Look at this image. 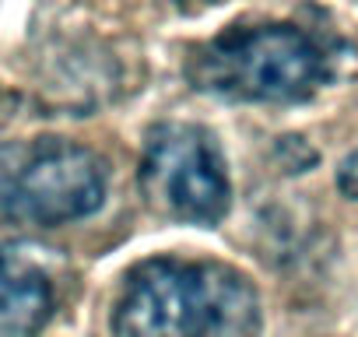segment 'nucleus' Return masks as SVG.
Returning a JSON list of instances; mask_svg holds the SVG:
<instances>
[{"label":"nucleus","mask_w":358,"mask_h":337,"mask_svg":"<svg viewBox=\"0 0 358 337\" xmlns=\"http://www.w3.org/2000/svg\"><path fill=\"white\" fill-rule=\"evenodd\" d=\"M257 285L225 260L151 257L116 295V337H260Z\"/></svg>","instance_id":"f257e3e1"},{"label":"nucleus","mask_w":358,"mask_h":337,"mask_svg":"<svg viewBox=\"0 0 358 337\" xmlns=\"http://www.w3.org/2000/svg\"><path fill=\"white\" fill-rule=\"evenodd\" d=\"M137 187L144 204L183 225H218L232 204L229 165L211 130L158 123L144 137Z\"/></svg>","instance_id":"20e7f679"},{"label":"nucleus","mask_w":358,"mask_h":337,"mask_svg":"<svg viewBox=\"0 0 358 337\" xmlns=\"http://www.w3.org/2000/svg\"><path fill=\"white\" fill-rule=\"evenodd\" d=\"M334 78L330 46L299 25L225 29L187 60V81L225 102L292 106Z\"/></svg>","instance_id":"f03ea898"},{"label":"nucleus","mask_w":358,"mask_h":337,"mask_svg":"<svg viewBox=\"0 0 358 337\" xmlns=\"http://www.w3.org/2000/svg\"><path fill=\"white\" fill-rule=\"evenodd\" d=\"M337 190L348 201H358V148L337 165Z\"/></svg>","instance_id":"423d86ee"},{"label":"nucleus","mask_w":358,"mask_h":337,"mask_svg":"<svg viewBox=\"0 0 358 337\" xmlns=\"http://www.w3.org/2000/svg\"><path fill=\"white\" fill-rule=\"evenodd\" d=\"M57 292L25 243L0 246V337H39L53 320Z\"/></svg>","instance_id":"39448f33"},{"label":"nucleus","mask_w":358,"mask_h":337,"mask_svg":"<svg viewBox=\"0 0 358 337\" xmlns=\"http://www.w3.org/2000/svg\"><path fill=\"white\" fill-rule=\"evenodd\" d=\"M109 168L99 151L71 137L0 144V225L57 229L106 204Z\"/></svg>","instance_id":"7ed1b4c3"}]
</instances>
